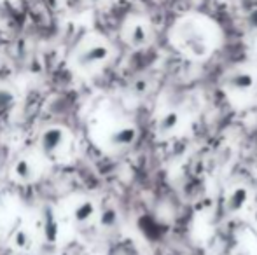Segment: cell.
Wrapping results in <instances>:
<instances>
[{
  "label": "cell",
  "mask_w": 257,
  "mask_h": 255,
  "mask_svg": "<svg viewBox=\"0 0 257 255\" xmlns=\"http://www.w3.org/2000/svg\"><path fill=\"white\" fill-rule=\"evenodd\" d=\"M215 25L201 14H189L177 21L173 27V39L180 51L193 58H206L213 49Z\"/></svg>",
  "instance_id": "1"
},
{
  "label": "cell",
  "mask_w": 257,
  "mask_h": 255,
  "mask_svg": "<svg viewBox=\"0 0 257 255\" xmlns=\"http://www.w3.org/2000/svg\"><path fill=\"white\" fill-rule=\"evenodd\" d=\"M108 58H110V46L103 39L93 37L75 53V65L82 70H89L103 65Z\"/></svg>",
  "instance_id": "2"
},
{
  "label": "cell",
  "mask_w": 257,
  "mask_h": 255,
  "mask_svg": "<svg viewBox=\"0 0 257 255\" xmlns=\"http://www.w3.org/2000/svg\"><path fill=\"white\" fill-rule=\"evenodd\" d=\"M124 39L132 48H144L151 41V27L142 16H132L122 28Z\"/></svg>",
  "instance_id": "3"
},
{
  "label": "cell",
  "mask_w": 257,
  "mask_h": 255,
  "mask_svg": "<svg viewBox=\"0 0 257 255\" xmlns=\"http://www.w3.org/2000/svg\"><path fill=\"white\" fill-rule=\"evenodd\" d=\"M227 91L238 93V95H245V93H250L255 88V77L252 72L243 70V68H238L233 70L226 75V82H224Z\"/></svg>",
  "instance_id": "4"
},
{
  "label": "cell",
  "mask_w": 257,
  "mask_h": 255,
  "mask_svg": "<svg viewBox=\"0 0 257 255\" xmlns=\"http://www.w3.org/2000/svg\"><path fill=\"white\" fill-rule=\"evenodd\" d=\"M65 140H67V133H65L63 128H48L41 135L39 147H41L44 156H53L54 152H58L63 147Z\"/></svg>",
  "instance_id": "5"
},
{
  "label": "cell",
  "mask_w": 257,
  "mask_h": 255,
  "mask_svg": "<svg viewBox=\"0 0 257 255\" xmlns=\"http://www.w3.org/2000/svg\"><path fill=\"white\" fill-rule=\"evenodd\" d=\"M135 140H137V128H133V126L117 128L108 136V143H110L112 147H117V149H124V147L133 145Z\"/></svg>",
  "instance_id": "6"
},
{
  "label": "cell",
  "mask_w": 257,
  "mask_h": 255,
  "mask_svg": "<svg viewBox=\"0 0 257 255\" xmlns=\"http://www.w3.org/2000/svg\"><path fill=\"white\" fill-rule=\"evenodd\" d=\"M248 189L247 187H234L233 191L227 194L226 197V210L229 213H238L245 208V204L248 203Z\"/></svg>",
  "instance_id": "7"
},
{
  "label": "cell",
  "mask_w": 257,
  "mask_h": 255,
  "mask_svg": "<svg viewBox=\"0 0 257 255\" xmlns=\"http://www.w3.org/2000/svg\"><path fill=\"white\" fill-rule=\"evenodd\" d=\"M179 124H180V116L177 112H172V110H170V112L163 114V116L159 117L158 124H156V131H158V135H161V136L172 135V133L179 128Z\"/></svg>",
  "instance_id": "8"
},
{
  "label": "cell",
  "mask_w": 257,
  "mask_h": 255,
  "mask_svg": "<svg viewBox=\"0 0 257 255\" xmlns=\"http://www.w3.org/2000/svg\"><path fill=\"white\" fill-rule=\"evenodd\" d=\"M95 211H96V206L93 204V201H88V199L81 201L74 210V220L77 222V224H86V222L93 218Z\"/></svg>",
  "instance_id": "9"
},
{
  "label": "cell",
  "mask_w": 257,
  "mask_h": 255,
  "mask_svg": "<svg viewBox=\"0 0 257 255\" xmlns=\"http://www.w3.org/2000/svg\"><path fill=\"white\" fill-rule=\"evenodd\" d=\"M14 177L21 182H30L34 180L35 177V170L32 166V163L28 159H20L16 164H14Z\"/></svg>",
  "instance_id": "10"
},
{
  "label": "cell",
  "mask_w": 257,
  "mask_h": 255,
  "mask_svg": "<svg viewBox=\"0 0 257 255\" xmlns=\"http://www.w3.org/2000/svg\"><path fill=\"white\" fill-rule=\"evenodd\" d=\"M115 222H117V211H115L114 208H107V210L100 215V224H102L103 227H107V229L114 227Z\"/></svg>",
  "instance_id": "11"
},
{
  "label": "cell",
  "mask_w": 257,
  "mask_h": 255,
  "mask_svg": "<svg viewBox=\"0 0 257 255\" xmlns=\"http://www.w3.org/2000/svg\"><path fill=\"white\" fill-rule=\"evenodd\" d=\"M13 241L18 248H28V245H30V234H28L25 229H21V231L16 232V236H14Z\"/></svg>",
  "instance_id": "12"
},
{
  "label": "cell",
  "mask_w": 257,
  "mask_h": 255,
  "mask_svg": "<svg viewBox=\"0 0 257 255\" xmlns=\"http://www.w3.org/2000/svg\"><path fill=\"white\" fill-rule=\"evenodd\" d=\"M56 220H54V217H51V215H48L46 217V238L49 239V241H54L56 239Z\"/></svg>",
  "instance_id": "13"
},
{
  "label": "cell",
  "mask_w": 257,
  "mask_h": 255,
  "mask_svg": "<svg viewBox=\"0 0 257 255\" xmlns=\"http://www.w3.org/2000/svg\"><path fill=\"white\" fill-rule=\"evenodd\" d=\"M250 23H252V27L257 28V7L252 11V14H250Z\"/></svg>",
  "instance_id": "14"
},
{
  "label": "cell",
  "mask_w": 257,
  "mask_h": 255,
  "mask_svg": "<svg viewBox=\"0 0 257 255\" xmlns=\"http://www.w3.org/2000/svg\"><path fill=\"white\" fill-rule=\"evenodd\" d=\"M254 220H255V224H257V210H255V213H254Z\"/></svg>",
  "instance_id": "15"
}]
</instances>
